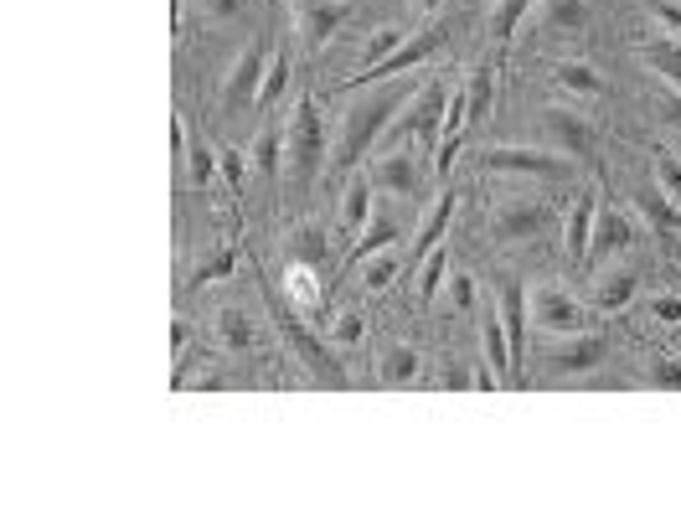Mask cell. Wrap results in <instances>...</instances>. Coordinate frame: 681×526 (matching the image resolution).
<instances>
[{"label": "cell", "instance_id": "c3c4849f", "mask_svg": "<svg viewBox=\"0 0 681 526\" xmlns=\"http://www.w3.org/2000/svg\"><path fill=\"white\" fill-rule=\"evenodd\" d=\"M661 109H666V119H671V124H677V130H681V94H677V88H666Z\"/></svg>", "mask_w": 681, "mask_h": 526}, {"label": "cell", "instance_id": "f907efd6", "mask_svg": "<svg viewBox=\"0 0 681 526\" xmlns=\"http://www.w3.org/2000/svg\"><path fill=\"white\" fill-rule=\"evenodd\" d=\"M418 5H424V11H439V0H418Z\"/></svg>", "mask_w": 681, "mask_h": 526}, {"label": "cell", "instance_id": "6da1fadb", "mask_svg": "<svg viewBox=\"0 0 681 526\" xmlns=\"http://www.w3.org/2000/svg\"><path fill=\"white\" fill-rule=\"evenodd\" d=\"M403 103H409V88H388V94L356 103V109L341 119V135H336V145H331V175L346 181L356 166H367L372 145H382L388 124L403 114Z\"/></svg>", "mask_w": 681, "mask_h": 526}, {"label": "cell", "instance_id": "52a82bcc", "mask_svg": "<svg viewBox=\"0 0 681 526\" xmlns=\"http://www.w3.org/2000/svg\"><path fill=\"white\" fill-rule=\"evenodd\" d=\"M264 73H269V37L258 32V37H248V47H243V58H238V68L228 73V88H222V114L233 119L238 109H248V103H258V88H264Z\"/></svg>", "mask_w": 681, "mask_h": 526}, {"label": "cell", "instance_id": "f546056e", "mask_svg": "<svg viewBox=\"0 0 681 526\" xmlns=\"http://www.w3.org/2000/svg\"><path fill=\"white\" fill-rule=\"evenodd\" d=\"M645 62H650L656 73H666V78H671V88L681 94V41H671V37L650 41V47H645Z\"/></svg>", "mask_w": 681, "mask_h": 526}, {"label": "cell", "instance_id": "44dd1931", "mask_svg": "<svg viewBox=\"0 0 681 526\" xmlns=\"http://www.w3.org/2000/svg\"><path fill=\"white\" fill-rule=\"evenodd\" d=\"M490 94H496V62H481V68L465 78V114H470V124H486Z\"/></svg>", "mask_w": 681, "mask_h": 526}, {"label": "cell", "instance_id": "ba28073f", "mask_svg": "<svg viewBox=\"0 0 681 526\" xmlns=\"http://www.w3.org/2000/svg\"><path fill=\"white\" fill-rule=\"evenodd\" d=\"M641 243V222L624 212V207H609L604 201L599 217H594V237H588V258H620L624 248Z\"/></svg>", "mask_w": 681, "mask_h": 526}, {"label": "cell", "instance_id": "4316f807", "mask_svg": "<svg viewBox=\"0 0 681 526\" xmlns=\"http://www.w3.org/2000/svg\"><path fill=\"white\" fill-rule=\"evenodd\" d=\"M445 269H449V248L439 243L434 254L424 258V273H418V310H428L439 299V284H445Z\"/></svg>", "mask_w": 681, "mask_h": 526}, {"label": "cell", "instance_id": "4dcf8cb0", "mask_svg": "<svg viewBox=\"0 0 681 526\" xmlns=\"http://www.w3.org/2000/svg\"><path fill=\"white\" fill-rule=\"evenodd\" d=\"M290 258L305 264V269H320V264H326V233H320V228H300V233L290 237Z\"/></svg>", "mask_w": 681, "mask_h": 526}, {"label": "cell", "instance_id": "bcb514c9", "mask_svg": "<svg viewBox=\"0 0 681 526\" xmlns=\"http://www.w3.org/2000/svg\"><path fill=\"white\" fill-rule=\"evenodd\" d=\"M650 11H656V16H661L666 26H671V32H681V5H677V0H656Z\"/></svg>", "mask_w": 681, "mask_h": 526}, {"label": "cell", "instance_id": "8fae6325", "mask_svg": "<svg viewBox=\"0 0 681 526\" xmlns=\"http://www.w3.org/2000/svg\"><path fill=\"white\" fill-rule=\"evenodd\" d=\"M532 320H537V331H552V335H573L584 331V305L573 299L568 290H537V299H532Z\"/></svg>", "mask_w": 681, "mask_h": 526}, {"label": "cell", "instance_id": "8992f818", "mask_svg": "<svg viewBox=\"0 0 681 526\" xmlns=\"http://www.w3.org/2000/svg\"><path fill=\"white\" fill-rule=\"evenodd\" d=\"M481 171L496 175H543V181H563L573 166H568L563 150H532V145H496V150H481Z\"/></svg>", "mask_w": 681, "mask_h": 526}, {"label": "cell", "instance_id": "7dc6e473", "mask_svg": "<svg viewBox=\"0 0 681 526\" xmlns=\"http://www.w3.org/2000/svg\"><path fill=\"white\" fill-rule=\"evenodd\" d=\"M202 5H207V16H217V21H228L243 11V0H202Z\"/></svg>", "mask_w": 681, "mask_h": 526}, {"label": "cell", "instance_id": "d590c367", "mask_svg": "<svg viewBox=\"0 0 681 526\" xmlns=\"http://www.w3.org/2000/svg\"><path fill=\"white\" fill-rule=\"evenodd\" d=\"M413 371H418V351L413 346H392L388 356H382V377H388V382H413Z\"/></svg>", "mask_w": 681, "mask_h": 526}, {"label": "cell", "instance_id": "681fc988", "mask_svg": "<svg viewBox=\"0 0 681 526\" xmlns=\"http://www.w3.org/2000/svg\"><path fill=\"white\" fill-rule=\"evenodd\" d=\"M181 346H186V320H175V326H171V351H175V356H181Z\"/></svg>", "mask_w": 681, "mask_h": 526}, {"label": "cell", "instance_id": "ac0fdd59", "mask_svg": "<svg viewBox=\"0 0 681 526\" xmlns=\"http://www.w3.org/2000/svg\"><path fill=\"white\" fill-rule=\"evenodd\" d=\"M454 207H460V196H454V192H445V196H439V207L428 212V222H424V228H418V237H413V248H409V264H424V258L434 254L439 243H445V228H449V222H454Z\"/></svg>", "mask_w": 681, "mask_h": 526}, {"label": "cell", "instance_id": "7402d4cb", "mask_svg": "<svg viewBox=\"0 0 681 526\" xmlns=\"http://www.w3.org/2000/svg\"><path fill=\"white\" fill-rule=\"evenodd\" d=\"M604 346H609V341H604L599 331H588L584 341H573V346L552 351V367H558V371H588V367H599V362H604Z\"/></svg>", "mask_w": 681, "mask_h": 526}, {"label": "cell", "instance_id": "f6af8a7d", "mask_svg": "<svg viewBox=\"0 0 681 526\" xmlns=\"http://www.w3.org/2000/svg\"><path fill=\"white\" fill-rule=\"evenodd\" d=\"M650 310H656V320H666V326H677V320H681V299H677V294H661V299H656Z\"/></svg>", "mask_w": 681, "mask_h": 526}, {"label": "cell", "instance_id": "5bb4252c", "mask_svg": "<svg viewBox=\"0 0 681 526\" xmlns=\"http://www.w3.org/2000/svg\"><path fill=\"white\" fill-rule=\"evenodd\" d=\"M439 130H445V135H439V145H434V171L449 175V166H454L460 145H465V130H470L465 88H460V94H449V109H445V124H439Z\"/></svg>", "mask_w": 681, "mask_h": 526}, {"label": "cell", "instance_id": "d6a6232c", "mask_svg": "<svg viewBox=\"0 0 681 526\" xmlns=\"http://www.w3.org/2000/svg\"><path fill=\"white\" fill-rule=\"evenodd\" d=\"M526 5H532V0H501V5L490 11V41H511V32H516L526 16Z\"/></svg>", "mask_w": 681, "mask_h": 526}, {"label": "cell", "instance_id": "d4e9b609", "mask_svg": "<svg viewBox=\"0 0 681 526\" xmlns=\"http://www.w3.org/2000/svg\"><path fill=\"white\" fill-rule=\"evenodd\" d=\"M217 171H222V166H217V156L207 150V139L196 135V124H192V130H186V175H192V186L196 192H207Z\"/></svg>", "mask_w": 681, "mask_h": 526}, {"label": "cell", "instance_id": "7bdbcfd3", "mask_svg": "<svg viewBox=\"0 0 681 526\" xmlns=\"http://www.w3.org/2000/svg\"><path fill=\"white\" fill-rule=\"evenodd\" d=\"M362 331H367V320H362V315H341L331 335L341 341V346H351V341H362Z\"/></svg>", "mask_w": 681, "mask_h": 526}, {"label": "cell", "instance_id": "cb8c5ba5", "mask_svg": "<svg viewBox=\"0 0 681 526\" xmlns=\"http://www.w3.org/2000/svg\"><path fill=\"white\" fill-rule=\"evenodd\" d=\"M290 68H294V52L290 47H279V52H273V62H269V73H264V88H258V114H269L273 103H279V98H284V88H290Z\"/></svg>", "mask_w": 681, "mask_h": 526}, {"label": "cell", "instance_id": "ee69618b", "mask_svg": "<svg viewBox=\"0 0 681 526\" xmlns=\"http://www.w3.org/2000/svg\"><path fill=\"white\" fill-rule=\"evenodd\" d=\"M650 382H656V388H671V392H681V367H677V362H661V367L650 371Z\"/></svg>", "mask_w": 681, "mask_h": 526}, {"label": "cell", "instance_id": "e575fe53", "mask_svg": "<svg viewBox=\"0 0 681 526\" xmlns=\"http://www.w3.org/2000/svg\"><path fill=\"white\" fill-rule=\"evenodd\" d=\"M217 331H222V341H228L233 351H248V346H254V326H248V315L222 310V315H217Z\"/></svg>", "mask_w": 681, "mask_h": 526}, {"label": "cell", "instance_id": "e0dca14e", "mask_svg": "<svg viewBox=\"0 0 681 526\" xmlns=\"http://www.w3.org/2000/svg\"><path fill=\"white\" fill-rule=\"evenodd\" d=\"M594 217H599V196L579 192L573 196V212H568V258L588 264V237H594Z\"/></svg>", "mask_w": 681, "mask_h": 526}, {"label": "cell", "instance_id": "ab89813d", "mask_svg": "<svg viewBox=\"0 0 681 526\" xmlns=\"http://www.w3.org/2000/svg\"><path fill=\"white\" fill-rule=\"evenodd\" d=\"M398 47H403V32H398V26H377V32L367 37V68L372 62H382V58H392Z\"/></svg>", "mask_w": 681, "mask_h": 526}, {"label": "cell", "instance_id": "b9f144b4", "mask_svg": "<svg viewBox=\"0 0 681 526\" xmlns=\"http://www.w3.org/2000/svg\"><path fill=\"white\" fill-rule=\"evenodd\" d=\"M217 166H222V175H228V186H233V192H243V166H248V160L238 156L233 145H228V150L217 156Z\"/></svg>", "mask_w": 681, "mask_h": 526}, {"label": "cell", "instance_id": "4fadbf2b", "mask_svg": "<svg viewBox=\"0 0 681 526\" xmlns=\"http://www.w3.org/2000/svg\"><path fill=\"white\" fill-rule=\"evenodd\" d=\"M475 310H481V335H486V367L501 371V382H516V371H511V346H507V320H501V305L481 299Z\"/></svg>", "mask_w": 681, "mask_h": 526}, {"label": "cell", "instance_id": "d6986e66", "mask_svg": "<svg viewBox=\"0 0 681 526\" xmlns=\"http://www.w3.org/2000/svg\"><path fill=\"white\" fill-rule=\"evenodd\" d=\"M367 222H372V175L351 171L346 196H341V228H346V233H362Z\"/></svg>", "mask_w": 681, "mask_h": 526}, {"label": "cell", "instance_id": "ffe728a7", "mask_svg": "<svg viewBox=\"0 0 681 526\" xmlns=\"http://www.w3.org/2000/svg\"><path fill=\"white\" fill-rule=\"evenodd\" d=\"M635 290H641V269H620L615 279H604L599 290H594V310L599 315L624 310V305L635 299Z\"/></svg>", "mask_w": 681, "mask_h": 526}, {"label": "cell", "instance_id": "7a4b0ae2", "mask_svg": "<svg viewBox=\"0 0 681 526\" xmlns=\"http://www.w3.org/2000/svg\"><path fill=\"white\" fill-rule=\"evenodd\" d=\"M449 109V88L439 78L418 83V94L403 103V114L388 124V135H382V150H403L413 139H434L439 145V114Z\"/></svg>", "mask_w": 681, "mask_h": 526}, {"label": "cell", "instance_id": "603a6c76", "mask_svg": "<svg viewBox=\"0 0 681 526\" xmlns=\"http://www.w3.org/2000/svg\"><path fill=\"white\" fill-rule=\"evenodd\" d=\"M388 243H398V222H392V217H377V222H367V233H356V243H351L346 269L367 264V258H372V254H382Z\"/></svg>", "mask_w": 681, "mask_h": 526}, {"label": "cell", "instance_id": "83f0119b", "mask_svg": "<svg viewBox=\"0 0 681 526\" xmlns=\"http://www.w3.org/2000/svg\"><path fill=\"white\" fill-rule=\"evenodd\" d=\"M398 273H403V254H398V248H382V254H372L367 264H362V284H367V290H388Z\"/></svg>", "mask_w": 681, "mask_h": 526}, {"label": "cell", "instance_id": "5b68a950", "mask_svg": "<svg viewBox=\"0 0 681 526\" xmlns=\"http://www.w3.org/2000/svg\"><path fill=\"white\" fill-rule=\"evenodd\" d=\"M449 37V26L445 21H428L424 32H413L392 58H382V62H372V68H356L346 83H336V94H346V88H367V83H388V78H398V73H409V68H418V62H428L434 52H439V41Z\"/></svg>", "mask_w": 681, "mask_h": 526}, {"label": "cell", "instance_id": "2e32d148", "mask_svg": "<svg viewBox=\"0 0 681 526\" xmlns=\"http://www.w3.org/2000/svg\"><path fill=\"white\" fill-rule=\"evenodd\" d=\"M372 186H382V192L392 196H413L418 192V171H413L409 150H377V160H372Z\"/></svg>", "mask_w": 681, "mask_h": 526}, {"label": "cell", "instance_id": "1f68e13d", "mask_svg": "<svg viewBox=\"0 0 681 526\" xmlns=\"http://www.w3.org/2000/svg\"><path fill=\"white\" fill-rule=\"evenodd\" d=\"M558 83H563L568 94H604V78L588 68V62H558Z\"/></svg>", "mask_w": 681, "mask_h": 526}, {"label": "cell", "instance_id": "7c38bea8", "mask_svg": "<svg viewBox=\"0 0 681 526\" xmlns=\"http://www.w3.org/2000/svg\"><path fill=\"white\" fill-rule=\"evenodd\" d=\"M543 130H547V139H552V145H558L568 160L594 156V135H588V124L579 114H568V109H547Z\"/></svg>", "mask_w": 681, "mask_h": 526}, {"label": "cell", "instance_id": "3957f363", "mask_svg": "<svg viewBox=\"0 0 681 526\" xmlns=\"http://www.w3.org/2000/svg\"><path fill=\"white\" fill-rule=\"evenodd\" d=\"M320 160H326V124H320L315 94H305L294 103V119H290V171H294V186H300V192L315 186Z\"/></svg>", "mask_w": 681, "mask_h": 526}, {"label": "cell", "instance_id": "9a60e30c", "mask_svg": "<svg viewBox=\"0 0 681 526\" xmlns=\"http://www.w3.org/2000/svg\"><path fill=\"white\" fill-rule=\"evenodd\" d=\"M501 320H507L511 371H516V382H522V346H526V294H522V279H507V284H501Z\"/></svg>", "mask_w": 681, "mask_h": 526}, {"label": "cell", "instance_id": "836d02e7", "mask_svg": "<svg viewBox=\"0 0 681 526\" xmlns=\"http://www.w3.org/2000/svg\"><path fill=\"white\" fill-rule=\"evenodd\" d=\"M233 269H238V248H217V254L192 273V290H202V284H217V279H233Z\"/></svg>", "mask_w": 681, "mask_h": 526}, {"label": "cell", "instance_id": "f1b7e54d", "mask_svg": "<svg viewBox=\"0 0 681 526\" xmlns=\"http://www.w3.org/2000/svg\"><path fill=\"white\" fill-rule=\"evenodd\" d=\"M635 201L645 207V217H650L656 228H671V222H681V212L671 207V196L661 192V181H645L641 192H635Z\"/></svg>", "mask_w": 681, "mask_h": 526}, {"label": "cell", "instance_id": "74e56055", "mask_svg": "<svg viewBox=\"0 0 681 526\" xmlns=\"http://www.w3.org/2000/svg\"><path fill=\"white\" fill-rule=\"evenodd\" d=\"M656 181H661V192L671 196V207L681 212V156H666V150H656Z\"/></svg>", "mask_w": 681, "mask_h": 526}, {"label": "cell", "instance_id": "484cf974", "mask_svg": "<svg viewBox=\"0 0 681 526\" xmlns=\"http://www.w3.org/2000/svg\"><path fill=\"white\" fill-rule=\"evenodd\" d=\"M284 130H290V124H284ZM284 130H279V124H258L254 171L264 175V181H273V175H279V156H284Z\"/></svg>", "mask_w": 681, "mask_h": 526}, {"label": "cell", "instance_id": "f35d334b", "mask_svg": "<svg viewBox=\"0 0 681 526\" xmlns=\"http://www.w3.org/2000/svg\"><path fill=\"white\" fill-rule=\"evenodd\" d=\"M290 284H294V299H300V310L320 315V290H315V273L305 264H294L290 269Z\"/></svg>", "mask_w": 681, "mask_h": 526}, {"label": "cell", "instance_id": "30bf717a", "mask_svg": "<svg viewBox=\"0 0 681 526\" xmlns=\"http://www.w3.org/2000/svg\"><path fill=\"white\" fill-rule=\"evenodd\" d=\"M294 16H300V41L320 52L336 37V26L351 16V0H294Z\"/></svg>", "mask_w": 681, "mask_h": 526}, {"label": "cell", "instance_id": "8d00e7d4", "mask_svg": "<svg viewBox=\"0 0 681 526\" xmlns=\"http://www.w3.org/2000/svg\"><path fill=\"white\" fill-rule=\"evenodd\" d=\"M584 21H588L584 0H547V26H568V32H579Z\"/></svg>", "mask_w": 681, "mask_h": 526}, {"label": "cell", "instance_id": "277c9868", "mask_svg": "<svg viewBox=\"0 0 681 526\" xmlns=\"http://www.w3.org/2000/svg\"><path fill=\"white\" fill-rule=\"evenodd\" d=\"M264 294H269V310H273V320H279V331H284V341L294 346V356H300V362H305V367H311L320 382L346 388V371H341V362L331 356V346H326V341H320V335H315L311 326H305V320H300V315H294L273 290H264Z\"/></svg>", "mask_w": 681, "mask_h": 526}, {"label": "cell", "instance_id": "60d3db41", "mask_svg": "<svg viewBox=\"0 0 681 526\" xmlns=\"http://www.w3.org/2000/svg\"><path fill=\"white\" fill-rule=\"evenodd\" d=\"M449 299H454V310L460 315H475V305H481V294H475V279L470 273H449Z\"/></svg>", "mask_w": 681, "mask_h": 526}, {"label": "cell", "instance_id": "9c48e42d", "mask_svg": "<svg viewBox=\"0 0 681 526\" xmlns=\"http://www.w3.org/2000/svg\"><path fill=\"white\" fill-rule=\"evenodd\" d=\"M547 222H552V207H547V201H501L490 233H496V243H522V237L547 233Z\"/></svg>", "mask_w": 681, "mask_h": 526}]
</instances>
